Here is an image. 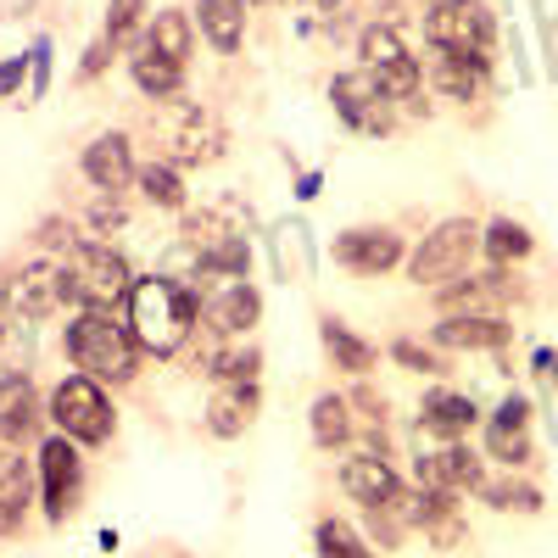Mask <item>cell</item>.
Wrapping results in <instances>:
<instances>
[{"instance_id": "obj_1", "label": "cell", "mask_w": 558, "mask_h": 558, "mask_svg": "<svg viewBox=\"0 0 558 558\" xmlns=\"http://www.w3.org/2000/svg\"><path fill=\"white\" fill-rule=\"evenodd\" d=\"M196 318H202V296L184 286V279H173V274L134 279V296H129V330H134V341L146 347V352H157V357L179 352L184 341H191Z\"/></svg>"}, {"instance_id": "obj_2", "label": "cell", "mask_w": 558, "mask_h": 558, "mask_svg": "<svg viewBox=\"0 0 558 558\" xmlns=\"http://www.w3.org/2000/svg\"><path fill=\"white\" fill-rule=\"evenodd\" d=\"M68 357L78 363V375L101 380V386H129L140 375V341L118 313L84 307L68 324Z\"/></svg>"}, {"instance_id": "obj_3", "label": "cell", "mask_w": 558, "mask_h": 558, "mask_svg": "<svg viewBox=\"0 0 558 558\" xmlns=\"http://www.w3.org/2000/svg\"><path fill=\"white\" fill-rule=\"evenodd\" d=\"M62 279H68V296L78 307L118 313V302L134 296V274H129L123 252H112L107 241H73L62 257Z\"/></svg>"}, {"instance_id": "obj_4", "label": "cell", "mask_w": 558, "mask_h": 558, "mask_svg": "<svg viewBox=\"0 0 558 558\" xmlns=\"http://www.w3.org/2000/svg\"><path fill=\"white\" fill-rule=\"evenodd\" d=\"M51 418H57V430L73 436L78 447H101V441H112V430H118V413H112L107 386L89 380V375H68V380L51 391Z\"/></svg>"}, {"instance_id": "obj_5", "label": "cell", "mask_w": 558, "mask_h": 558, "mask_svg": "<svg viewBox=\"0 0 558 558\" xmlns=\"http://www.w3.org/2000/svg\"><path fill=\"white\" fill-rule=\"evenodd\" d=\"M425 39L436 51H458V57H486L497 39V17L486 0H441L425 12Z\"/></svg>"}, {"instance_id": "obj_6", "label": "cell", "mask_w": 558, "mask_h": 558, "mask_svg": "<svg viewBox=\"0 0 558 558\" xmlns=\"http://www.w3.org/2000/svg\"><path fill=\"white\" fill-rule=\"evenodd\" d=\"M475 246H481V229L470 218H447L408 257V279H413V286H447V279H458L463 268H470Z\"/></svg>"}, {"instance_id": "obj_7", "label": "cell", "mask_w": 558, "mask_h": 558, "mask_svg": "<svg viewBox=\"0 0 558 558\" xmlns=\"http://www.w3.org/2000/svg\"><path fill=\"white\" fill-rule=\"evenodd\" d=\"M330 101H336V118L357 134H386L391 129V96L380 89V78L368 68H352V73H336L330 84Z\"/></svg>"}, {"instance_id": "obj_8", "label": "cell", "mask_w": 558, "mask_h": 558, "mask_svg": "<svg viewBox=\"0 0 558 558\" xmlns=\"http://www.w3.org/2000/svg\"><path fill=\"white\" fill-rule=\"evenodd\" d=\"M39 481H45V520L62 525L78 502V486H84V458H78V441L73 436H51L39 447Z\"/></svg>"}, {"instance_id": "obj_9", "label": "cell", "mask_w": 558, "mask_h": 558, "mask_svg": "<svg viewBox=\"0 0 558 558\" xmlns=\"http://www.w3.org/2000/svg\"><path fill=\"white\" fill-rule=\"evenodd\" d=\"M7 307L12 313H23V318H51V313H62L73 296H68V279H62V268H51V263H28V268H17L12 279H7Z\"/></svg>"}, {"instance_id": "obj_10", "label": "cell", "mask_w": 558, "mask_h": 558, "mask_svg": "<svg viewBox=\"0 0 558 558\" xmlns=\"http://www.w3.org/2000/svg\"><path fill=\"white\" fill-rule=\"evenodd\" d=\"M508 274L502 268H492V274H475V279H447L441 286V313L447 318H502V307H508Z\"/></svg>"}, {"instance_id": "obj_11", "label": "cell", "mask_w": 558, "mask_h": 558, "mask_svg": "<svg viewBox=\"0 0 558 558\" xmlns=\"http://www.w3.org/2000/svg\"><path fill=\"white\" fill-rule=\"evenodd\" d=\"M418 486H430V492H481L486 486V470H481V458L470 447H458L447 441L441 452H425L418 458Z\"/></svg>"}, {"instance_id": "obj_12", "label": "cell", "mask_w": 558, "mask_h": 558, "mask_svg": "<svg viewBox=\"0 0 558 558\" xmlns=\"http://www.w3.org/2000/svg\"><path fill=\"white\" fill-rule=\"evenodd\" d=\"M486 452L502 463H525L531 458V402L520 391H508L486 425Z\"/></svg>"}, {"instance_id": "obj_13", "label": "cell", "mask_w": 558, "mask_h": 558, "mask_svg": "<svg viewBox=\"0 0 558 558\" xmlns=\"http://www.w3.org/2000/svg\"><path fill=\"white\" fill-rule=\"evenodd\" d=\"M257 380H218L213 402H207V430L218 441H235L252 430V418H257Z\"/></svg>"}, {"instance_id": "obj_14", "label": "cell", "mask_w": 558, "mask_h": 558, "mask_svg": "<svg viewBox=\"0 0 558 558\" xmlns=\"http://www.w3.org/2000/svg\"><path fill=\"white\" fill-rule=\"evenodd\" d=\"M336 263L352 274H386L402 263V235H391V229H347L336 241Z\"/></svg>"}, {"instance_id": "obj_15", "label": "cell", "mask_w": 558, "mask_h": 558, "mask_svg": "<svg viewBox=\"0 0 558 558\" xmlns=\"http://www.w3.org/2000/svg\"><path fill=\"white\" fill-rule=\"evenodd\" d=\"M134 173L140 168H134V151H129L123 134H101V140H89V146H84V179L96 184L101 196H118Z\"/></svg>"}, {"instance_id": "obj_16", "label": "cell", "mask_w": 558, "mask_h": 558, "mask_svg": "<svg viewBox=\"0 0 558 558\" xmlns=\"http://www.w3.org/2000/svg\"><path fill=\"white\" fill-rule=\"evenodd\" d=\"M341 486H347V497H352V502H363V508H375V502H386V497H397V492H402L397 470H391V463H386L380 452H357V458H347Z\"/></svg>"}, {"instance_id": "obj_17", "label": "cell", "mask_w": 558, "mask_h": 558, "mask_svg": "<svg viewBox=\"0 0 558 558\" xmlns=\"http://www.w3.org/2000/svg\"><path fill=\"white\" fill-rule=\"evenodd\" d=\"M39 391L28 375H0V436L7 441H28L39 430Z\"/></svg>"}, {"instance_id": "obj_18", "label": "cell", "mask_w": 558, "mask_h": 558, "mask_svg": "<svg viewBox=\"0 0 558 558\" xmlns=\"http://www.w3.org/2000/svg\"><path fill=\"white\" fill-rule=\"evenodd\" d=\"M475 397H458V391H430L425 408H418V425H425V436H441V441H463L475 430Z\"/></svg>"}, {"instance_id": "obj_19", "label": "cell", "mask_w": 558, "mask_h": 558, "mask_svg": "<svg viewBox=\"0 0 558 558\" xmlns=\"http://www.w3.org/2000/svg\"><path fill=\"white\" fill-rule=\"evenodd\" d=\"M28 502H34V475H28L23 452H0V536L23 531Z\"/></svg>"}, {"instance_id": "obj_20", "label": "cell", "mask_w": 558, "mask_h": 558, "mask_svg": "<svg viewBox=\"0 0 558 558\" xmlns=\"http://www.w3.org/2000/svg\"><path fill=\"white\" fill-rule=\"evenodd\" d=\"M257 318H263V296L246 286V279H241V286H229V291H218V296L207 302V330H213V336H246Z\"/></svg>"}, {"instance_id": "obj_21", "label": "cell", "mask_w": 558, "mask_h": 558, "mask_svg": "<svg viewBox=\"0 0 558 558\" xmlns=\"http://www.w3.org/2000/svg\"><path fill=\"white\" fill-rule=\"evenodd\" d=\"M486 73H492L486 57H458V51H441L436 68H430V78H436V89H441L447 101H475L481 84H486Z\"/></svg>"}, {"instance_id": "obj_22", "label": "cell", "mask_w": 558, "mask_h": 558, "mask_svg": "<svg viewBox=\"0 0 558 558\" xmlns=\"http://www.w3.org/2000/svg\"><path fill=\"white\" fill-rule=\"evenodd\" d=\"M129 78L140 84V96H151V101H168L184 89V68L157 57L151 45H134V57H129Z\"/></svg>"}, {"instance_id": "obj_23", "label": "cell", "mask_w": 558, "mask_h": 558, "mask_svg": "<svg viewBox=\"0 0 558 558\" xmlns=\"http://www.w3.org/2000/svg\"><path fill=\"white\" fill-rule=\"evenodd\" d=\"M514 336L508 318H447L436 324V347H458V352H486V347H502Z\"/></svg>"}, {"instance_id": "obj_24", "label": "cell", "mask_w": 558, "mask_h": 558, "mask_svg": "<svg viewBox=\"0 0 558 558\" xmlns=\"http://www.w3.org/2000/svg\"><path fill=\"white\" fill-rule=\"evenodd\" d=\"M196 23L218 51H241L246 39V0H196Z\"/></svg>"}, {"instance_id": "obj_25", "label": "cell", "mask_w": 558, "mask_h": 558, "mask_svg": "<svg viewBox=\"0 0 558 558\" xmlns=\"http://www.w3.org/2000/svg\"><path fill=\"white\" fill-rule=\"evenodd\" d=\"M318 341H324V352H330V363L347 368V375H368V368H375V357H380L363 336H352L341 318H318Z\"/></svg>"}, {"instance_id": "obj_26", "label": "cell", "mask_w": 558, "mask_h": 558, "mask_svg": "<svg viewBox=\"0 0 558 558\" xmlns=\"http://www.w3.org/2000/svg\"><path fill=\"white\" fill-rule=\"evenodd\" d=\"M218 151H223V129H218L207 112L184 118V129H179V140H173V168H202V162H213Z\"/></svg>"}, {"instance_id": "obj_27", "label": "cell", "mask_w": 558, "mask_h": 558, "mask_svg": "<svg viewBox=\"0 0 558 558\" xmlns=\"http://www.w3.org/2000/svg\"><path fill=\"white\" fill-rule=\"evenodd\" d=\"M140 45H151L157 57H168V62H191V45H196V23H191V12H157L151 23H146V39Z\"/></svg>"}, {"instance_id": "obj_28", "label": "cell", "mask_w": 558, "mask_h": 558, "mask_svg": "<svg viewBox=\"0 0 558 558\" xmlns=\"http://www.w3.org/2000/svg\"><path fill=\"white\" fill-rule=\"evenodd\" d=\"M134 184H140V196H146L151 207H168V213H179V207H184V179H179V168H173V162H151V168H140V173H134Z\"/></svg>"}, {"instance_id": "obj_29", "label": "cell", "mask_w": 558, "mask_h": 558, "mask_svg": "<svg viewBox=\"0 0 558 558\" xmlns=\"http://www.w3.org/2000/svg\"><path fill=\"white\" fill-rule=\"evenodd\" d=\"M481 246H486V257L497 263V268H508V263H520V257H531V229L525 223H514V218H497L486 235H481Z\"/></svg>"}, {"instance_id": "obj_30", "label": "cell", "mask_w": 558, "mask_h": 558, "mask_svg": "<svg viewBox=\"0 0 558 558\" xmlns=\"http://www.w3.org/2000/svg\"><path fill=\"white\" fill-rule=\"evenodd\" d=\"M347 436H352V402L336 397V391L318 397V402H313V441H318V447H341Z\"/></svg>"}, {"instance_id": "obj_31", "label": "cell", "mask_w": 558, "mask_h": 558, "mask_svg": "<svg viewBox=\"0 0 558 558\" xmlns=\"http://www.w3.org/2000/svg\"><path fill=\"white\" fill-rule=\"evenodd\" d=\"M357 57H363L368 73H380V68H391V62H408V45H402V34H397L391 23H375V28H363Z\"/></svg>"}, {"instance_id": "obj_32", "label": "cell", "mask_w": 558, "mask_h": 558, "mask_svg": "<svg viewBox=\"0 0 558 558\" xmlns=\"http://www.w3.org/2000/svg\"><path fill=\"white\" fill-rule=\"evenodd\" d=\"M313 542H318V558H375V553H368V542L347 520H324Z\"/></svg>"}, {"instance_id": "obj_33", "label": "cell", "mask_w": 558, "mask_h": 558, "mask_svg": "<svg viewBox=\"0 0 558 558\" xmlns=\"http://www.w3.org/2000/svg\"><path fill=\"white\" fill-rule=\"evenodd\" d=\"M481 497L492 508H502V514H536V508H542V492L525 486V481H486Z\"/></svg>"}, {"instance_id": "obj_34", "label": "cell", "mask_w": 558, "mask_h": 558, "mask_svg": "<svg viewBox=\"0 0 558 558\" xmlns=\"http://www.w3.org/2000/svg\"><path fill=\"white\" fill-rule=\"evenodd\" d=\"M140 17H146V0H112V12H107V45L112 51H129L134 45Z\"/></svg>"}, {"instance_id": "obj_35", "label": "cell", "mask_w": 558, "mask_h": 558, "mask_svg": "<svg viewBox=\"0 0 558 558\" xmlns=\"http://www.w3.org/2000/svg\"><path fill=\"white\" fill-rule=\"evenodd\" d=\"M291 252H296V274H307V229L302 223H279L274 229V257H279V274L291 279Z\"/></svg>"}, {"instance_id": "obj_36", "label": "cell", "mask_w": 558, "mask_h": 558, "mask_svg": "<svg viewBox=\"0 0 558 558\" xmlns=\"http://www.w3.org/2000/svg\"><path fill=\"white\" fill-rule=\"evenodd\" d=\"M263 352L257 347H235V352H218L213 357V380H257Z\"/></svg>"}, {"instance_id": "obj_37", "label": "cell", "mask_w": 558, "mask_h": 558, "mask_svg": "<svg viewBox=\"0 0 558 558\" xmlns=\"http://www.w3.org/2000/svg\"><path fill=\"white\" fill-rule=\"evenodd\" d=\"M391 357H397V363H408V368H418V375H441V357H436V352H425V347H413V341H397V347H391Z\"/></svg>"}, {"instance_id": "obj_38", "label": "cell", "mask_w": 558, "mask_h": 558, "mask_svg": "<svg viewBox=\"0 0 558 558\" xmlns=\"http://www.w3.org/2000/svg\"><path fill=\"white\" fill-rule=\"evenodd\" d=\"M28 62H34V57H12V62H0V96L23 84V68H28Z\"/></svg>"}, {"instance_id": "obj_39", "label": "cell", "mask_w": 558, "mask_h": 558, "mask_svg": "<svg viewBox=\"0 0 558 558\" xmlns=\"http://www.w3.org/2000/svg\"><path fill=\"white\" fill-rule=\"evenodd\" d=\"M107 57H112V45H107V39H101V45H89V51H84V68H78V73H84V78H96V73L107 68Z\"/></svg>"}, {"instance_id": "obj_40", "label": "cell", "mask_w": 558, "mask_h": 558, "mask_svg": "<svg viewBox=\"0 0 558 558\" xmlns=\"http://www.w3.org/2000/svg\"><path fill=\"white\" fill-rule=\"evenodd\" d=\"M89 223H96V229H107V223H123V207H118V202H101L96 213H89Z\"/></svg>"}, {"instance_id": "obj_41", "label": "cell", "mask_w": 558, "mask_h": 558, "mask_svg": "<svg viewBox=\"0 0 558 558\" xmlns=\"http://www.w3.org/2000/svg\"><path fill=\"white\" fill-rule=\"evenodd\" d=\"M341 7V0H318V12H336Z\"/></svg>"}, {"instance_id": "obj_42", "label": "cell", "mask_w": 558, "mask_h": 558, "mask_svg": "<svg viewBox=\"0 0 558 558\" xmlns=\"http://www.w3.org/2000/svg\"><path fill=\"white\" fill-rule=\"evenodd\" d=\"M252 7H274V0H252Z\"/></svg>"}, {"instance_id": "obj_43", "label": "cell", "mask_w": 558, "mask_h": 558, "mask_svg": "<svg viewBox=\"0 0 558 558\" xmlns=\"http://www.w3.org/2000/svg\"><path fill=\"white\" fill-rule=\"evenodd\" d=\"M0 341H7V330H0Z\"/></svg>"}, {"instance_id": "obj_44", "label": "cell", "mask_w": 558, "mask_h": 558, "mask_svg": "<svg viewBox=\"0 0 558 558\" xmlns=\"http://www.w3.org/2000/svg\"><path fill=\"white\" fill-rule=\"evenodd\" d=\"M553 375H558V368H553Z\"/></svg>"}]
</instances>
